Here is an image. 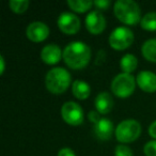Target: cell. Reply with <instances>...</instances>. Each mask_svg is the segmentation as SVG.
Masks as SVG:
<instances>
[{"label": "cell", "instance_id": "cell-2", "mask_svg": "<svg viewBox=\"0 0 156 156\" xmlns=\"http://www.w3.org/2000/svg\"><path fill=\"white\" fill-rule=\"evenodd\" d=\"M113 11L118 20L128 26H134L141 22L140 8L133 0H118L115 3Z\"/></svg>", "mask_w": 156, "mask_h": 156}, {"label": "cell", "instance_id": "cell-5", "mask_svg": "<svg viewBox=\"0 0 156 156\" xmlns=\"http://www.w3.org/2000/svg\"><path fill=\"white\" fill-rule=\"evenodd\" d=\"M117 140L122 143H129L137 140L141 134V125L134 119L122 121L115 128Z\"/></svg>", "mask_w": 156, "mask_h": 156}, {"label": "cell", "instance_id": "cell-17", "mask_svg": "<svg viewBox=\"0 0 156 156\" xmlns=\"http://www.w3.org/2000/svg\"><path fill=\"white\" fill-rule=\"evenodd\" d=\"M137 65H138V60L132 54L125 55L124 57H122L121 61H120V66H121L123 73L130 74L137 69Z\"/></svg>", "mask_w": 156, "mask_h": 156}, {"label": "cell", "instance_id": "cell-8", "mask_svg": "<svg viewBox=\"0 0 156 156\" xmlns=\"http://www.w3.org/2000/svg\"><path fill=\"white\" fill-rule=\"evenodd\" d=\"M58 27L65 34H75L80 29V20L73 13L64 12L58 18Z\"/></svg>", "mask_w": 156, "mask_h": 156}, {"label": "cell", "instance_id": "cell-15", "mask_svg": "<svg viewBox=\"0 0 156 156\" xmlns=\"http://www.w3.org/2000/svg\"><path fill=\"white\" fill-rule=\"evenodd\" d=\"M72 91H73V94L76 98L83 101L90 96L91 88L86 81L75 80L73 83V86H72Z\"/></svg>", "mask_w": 156, "mask_h": 156}, {"label": "cell", "instance_id": "cell-19", "mask_svg": "<svg viewBox=\"0 0 156 156\" xmlns=\"http://www.w3.org/2000/svg\"><path fill=\"white\" fill-rule=\"evenodd\" d=\"M141 27L142 29L147 31L156 30V12H150L147 13L141 18Z\"/></svg>", "mask_w": 156, "mask_h": 156}, {"label": "cell", "instance_id": "cell-27", "mask_svg": "<svg viewBox=\"0 0 156 156\" xmlns=\"http://www.w3.org/2000/svg\"><path fill=\"white\" fill-rule=\"evenodd\" d=\"M0 64H1V66H0V74H3L5 69V59H3L2 56L0 57Z\"/></svg>", "mask_w": 156, "mask_h": 156}, {"label": "cell", "instance_id": "cell-14", "mask_svg": "<svg viewBox=\"0 0 156 156\" xmlns=\"http://www.w3.org/2000/svg\"><path fill=\"white\" fill-rule=\"evenodd\" d=\"M113 106L112 96L108 92H101L95 98V108L96 111L101 115H107L111 111Z\"/></svg>", "mask_w": 156, "mask_h": 156}, {"label": "cell", "instance_id": "cell-22", "mask_svg": "<svg viewBox=\"0 0 156 156\" xmlns=\"http://www.w3.org/2000/svg\"><path fill=\"white\" fill-rule=\"evenodd\" d=\"M145 156H156V140L149 141L143 147Z\"/></svg>", "mask_w": 156, "mask_h": 156}, {"label": "cell", "instance_id": "cell-16", "mask_svg": "<svg viewBox=\"0 0 156 156\" xmlns=\"http://www.w3.org/2000/svg\"><path fill=\"white\" fill-rule=\"evenodd\" d=\"M142 56L150 62L156 63V39H150L145 41L141 48Z\"/></svg>", "mask_w": 156, "mask_h": 156}, {"label": "cell", "instance_id": "cell-18", "mask_svg": "<svg viewBox=\"0 0 156 156\" xmlns=\"http://www.w3.org/2000/svg\"><path fill=\"white\" fill-rule=\"evenodd\" d=\"M93 5L94 2L90 0H69L67 1V5L77 13H85L86 11L91 9Z\"/></svg>", "mask_w": 156, "mask_h": 156}, {"label": "cell", "instance_id": "cell-7", "mask_svg": "<svg viewBox=\"0 0 156 156\" xmlns=\"http://www.w3.org/2000/svg\"><path fill=\"white\" fill-rule=\"evenodd\" d=\"M61 115L65 123L69 125H80L85 119L83 108L75 102H66L61 108Z\"/></svg>", "mask_w": 156, "mask_h": 156}, {"label": "cell", "instance_id": "cell-11", "mask_svg": "<svg viewBox=\"0 0 156 156\" xmlns=\"http://www.w3.org/2000/svg\"><path fill=\"white\" fill-rule=\"evenodd\" d=\"M137 85L141 90L147 93L156 91V74L149 71H142L137 76Z\"/></svg>", "mask_w": 156, "mask_h": 156}, {"label": "cell", "instance_id": "cell-10", "mask_svg": "<svg viewBox=\"0 0 156 156\" xmlns=\"http://www.w3.org/2000/svg\"><path fill=\"white\" fill-rule=\"evenodd\" d=\"M26 34L30 41L34 43H40L48 37L49 28L47 27V25L42 22H33L27 27Z\"/></svg>", "mask_w": 156, "mask_h": 156}, {"label": "cell", "instance_id": "cell-20", "mask_svg": "<svg viewBox=\"0 0 156 156\" xmlns=\"http://www.w3.org/2000/svg\"><path fill=\"white\" fill-rule=\"evenodd\" d=\"M9 5L14 13L22 14L25 11H27L29 7V1L28 0H11L9 2Z\"/></svg>", "mask_w": 156, "mask_h": 156}, {"label": "cell", "instance_id": "cell-1", "mask_svg": "<svg viewBox=\"0 0 156 156\" xmlns=\"http://www.w3.org/2000/svg\"><path fill=\"white\" fill-rule=\"evenodd\" d=\"M65 64L73 69H81L91 60V49L83 42H72L63 50Z\"/></svg>", "mask_w": 156, "mask_h": 156}, {"label": "cell", "instance_id": "cell-26", "mask_svg": "<svg viewBox=\"0 0 156 156\" xmlns=\"http://www.w3.org/2000/svg\"><path fill=\"white\" fill-rule=\"evenodd\" d=\"M149 134L152 138L156 139V121H154L153 123L150 125L149 127Z\"/></svg>", "mask_w": 156, "mask_h": 156}, {"label": "cell", "instance_id": "cell-12", "mask_svg": "<svg viewBox=\"0 0 156 156\" xmlns=\"http://www.w3.org/2000/svg\"><path fill=\"white\" fill-rule=\"evenodd\" d=\"M61 57H63V51L56 44H48L41 51V59L46 64H56Z\"/></svg>", "mask_w": 156, "mask_h": 156}, {"label": "cell", "instance_id": "cell-6", "mask_svg": "<svg viewBox=\"0 0 156 156\" xmlns=\"http://www.w3.org/2000/svg\"><path fill=\"white\" fill-rule=\"evenodd\" d=\"M134 33L126 27H118L109 35V45L115 50H124L134 42Z\"/></svg>", "mask_w": 156, "mask_h": 156}, {"label": "cell", "instance_id": "cell-4", "mask_svg": "<svg viewBox=\"0 0 156 156\" xmlns=\"http://www.w3.org/2000/svg\"><path fill=\"white\" fill-rule=\"evenodd\" d=\"M135 88H136V79L132 74H118L111 83V91L118 98H128L134 93Z\"/></svg>", "mask_w": 156, "mask_h": 156}, {"label": "cell", "instance_id": "cell-21", "mask_svg": "<svg viewBox=\"0 0 156 156\" xmlns=\"http://www.w3.org/2000/svg\"><path fill=\"white\" fill-rule=\"evenodd\" d=\"M115 156H133V151L129 147L124 144H120L115 147Z\"/></svg>", "mask_w": 156, "mask_h": 156}, {"label": "cell", "instance_id": "cell-9", "mask_svg": "<svg viewBox=\"0 0 156 156\" xmlns=\"http://www.w3.org/2000/svg\"><path fill=\"white\" fill-rule=\"evenodd\" d=\"M86 27L92 34H100L106 28V20L100 11H92L86 17Z\"/></svg>", "mask_w": 156, "mask_h": 156}, {"label": "cell", "instance_id": "cell-24", "mask_svg": "<svg viewBox=\"0 0 156 156\" xmlns=\"http://www.w3.org/2000/svg\"><path fill=\"white\" fill-rule=\"evenodd\" d=\"M94 5L100 10H107L110 5V1L109 0H98V1H94Z\"/></svg>", "mask_w": 156, "mask_h": 156}, {"label": "cell", "instance_id": "cell-13", "mask_svg": "<svg viewBox=\"0 0 156 156\" xmlns=\"http://www.w3.org/2000/svg\"><path fill=\"white\" fill-rule=\"evenodd\" d=\"M94 134L101 140H109L113 133V124L109 119L102 118L96 124H94Z\"/></svg>", "mask_w": 156, "mask_h": 156}, {"label": "cell", "instance_id": "cell-25", "mask_svg": "<svg viewBox=\"0 0 156 156\" xmlns=\"http://www.w3.org/2000/svg\"><path fill=\"white\" fill-rule=\"evenodd\" d=\"M58 156H76L75 153L69 147H63L58 152Z\"/></svg>", "mask_w": 156, "mask_h": 156}, {"label": "cell", "instance_id": "cell-3", "mask_svg": "<svg viewBox=\"0 0 156 156\" xmlns=\"http://www.w3.org/2000/svg\"><path fill=\"white\" fill-rule=\"evenodd\" d=\"M46 88L54 94H61L71 85V74L63 67H55L47 73L45 78Z\"/></svg>", "mask_w": 156, "mask_h": 156}, {"label": "cell", "instance_id": "cell-23", "mask_svg": "<svg viewBox=\"0 0 156 156\" xmlns=\"http://www.w3.org/2000/svg\"><path fill=\"white\" fill-rule=\"evenodd\" d=\"M101 113L100 112H98V111H94V110H92V111H90L89 113H88V119L90 120V122L91 123H93V124H96L98 121H100L102 118H101Z\"/></svg>", "mask_w": 156, "mask_h": 156}]
</instances>
